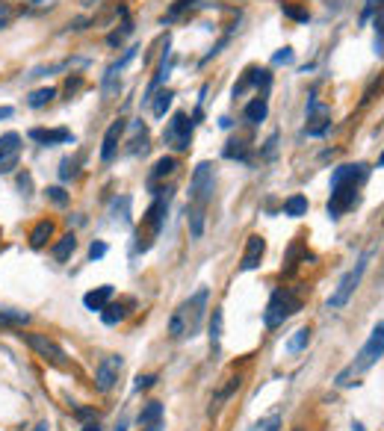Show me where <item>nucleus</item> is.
I'll list each match as a JSON object with an SVG mask.
<instances>
[{
    "instance_id": "1",
    "label": "nucleus",
    "mask_w": 384,
    "mask_h": 431,
    "mask_svg": "<svg viewBox=\"0 0 384 431\" xmlns=\"http://www.w3.org/2000/svg\"><path fill=\"white\" fill-rule=\"evenodd\" d=\"M369 169L364 163H349L334 169L331 175V198H328V219H340L343 213H349L358 201V187L367 180Z\"/></svg>"
},
{
    "instance_id": "2",
    "label": "nucleus",
    "mask_w": 384,
    "mask_h": 431,
    "mask_svg": "<svg viewBox=\"0 0 384 431\" xmlns=\"http://www.w3.org/2000/svg\"><path fill=\"white\" fill-rule=\"evenodd\" d=\"M207 299H210V292L201 287L183 304H178V311L169 319V337L171 340H192L198 331H201L204 313H207Z\"/></svg>"
},
{
    "instance_id": "3",
    "label": "nucleus",
    "mask_w": 384,
    "mask_h": 431,
    "mask_svg": "<svg viewBox=\"0 0 384 431\" xmlns=\"http://www.w3.org/2000/svg\"><path fill=\"white\" fill-rule=\"evenodd\" d=\"M381 358H384V322H378V325L373 328V334H369V340L361 346L358 358L337 375V387H349V378H352V375L358 378L361 373H367L369 366H376Z\"/></svg>"
},
{
    "instance_id": "4",
    "label": "nucleus",
    "mask_w": 384,
    "mask_h": 431,
    "mask_svg": "<svg viewBox=\"0 0 384 431\" xmlns=\"http://www.w3.org/2000/svg\"><path fill=\"white\" fill-rule=\"evenodd\" d=\"M299 311H302V295L295 290H290V287H281V290L272 292V299L266 304L263 325L266 328H278V325H284L290 316H295Z\"/></svg>"
},
{
    "instance_id": "5",
    "label": "nucleus",
    "mask_w": 384,
    "mask_h": 431,
    "mask_svg": "<svg viewBox=\"0 0 384 431\" xmlns=\"http://www.w3.org/2000/svg\"><path fill=\"white\" fill-rule=\"evenodd\" d=\"M369 257H373V251H364L361 257H358V263L346 272L343 278H340V284H337V290H334L331 295H328V311H340V307H346L349 304V299L355 295V290L361 287V278H364V272H367V266H369Z\"/></svg>"
},
{
    "instance_id": "6",
    "label": "nucleus",
    "mask_w": 384,
    "mask_h": 431,
    "mask_svg": "<svg viewBox=\"0 0 384 431\" xmlns=\"http://www.w3.org/2000/svg\"><path fill=\"white\" fill-rule=\"evenodd\" d=\"M213 180H216V171L213 163H198L192 171V180H190V207H207L210 195H213Z\"/></svg>"
},
{
    "instance_id": "7",
    "label": "nucleus",
    "mask_w": 384,
    "mask_h": 431,
    "mask_svg": "<svg viewBox=\"0 0 384 431\" xmlns=\"http://www.w3.org/2000/svg\"><path fill=\"white\" fill-rule=\"evenodd\" d=\"M192 127H195V121L187 113H175L163 130V142L171 148V151H187L190 142H192Z\"/></svg>"
},
{
    "instance_id": "8",
    "label": "nucleus",
    "mask_w": 384,
    "mask_h": 431,
    "mask_svg": "<svg viewBox=\"0 0 384 431\" xmlns=\"http://www.w3.org/2000/svg\"><path fill=\"white\" fill-rule=\"evenodd\" d=\"M24 337V343L39 354V358H45V361H51V363H56V366H66L68 363V358H66V352H63V346H56V343L47 337V334H36V331H27V334H21Z\"/></svg>"
},
{
    "instance_id": "9",
    "label": "nucleus",
    "mask_w": 384,
    "mask_h": 431,
    "mask_svg": "<svg viewBox=\"0 0 384 431\" xmlns=\"http://www.w3.org/2000/svg\"><path fill=\"white\" fill-rule=\"evenodd\" d=\"M169 201H171V189H160V192H157V198H154V204L148 207L145 216H142V221H145L148 233H151V242L160 237V230H163V225H166Z\"/></svg>"
},
{
    "instance_id": "10",
    "label": "nucleus",
    "mask_w": 384,
    "mask_h": 431,
    "mask_svg": "<svg viewBox=\"0 0 384 431\" xmlns=\"http://www.w3.org/2000/svg\"><path fill=\"white\" fill-rule=\"evenodd\" d=\"M121 366H125L121 354H107V358L98 363V369H95V390L98 393H109V390H113L116 381H118Z\"/></svg>"
},
{
    "instance_id": "11",
    "label": "nucleus",
    "mask_w": 384,
    "mask_h": 431,
    "mask_svg": "<svg viewBox=\"0 0 384 431\" xmlns=\"http://www.w3.org/2000/svg\"><path fill=\"white\" fill-rule=\"evenodd\" d=\"M331 127V109L325 104L316 101V95H311V101H307V136H322Z\"/></svg>"
},
{
    "instance_id": "12",
    "label": "nucleus",
    "mask_w": 384,
    "mask_h": 431,
    "mask_svg": "<svg viewBox=\"0 0 384 431\" xmlns=\"http://www.w3.org/2000/svg\"><path fill=\"white\" fill-rule=\"evenodd\" d=\"M266 254V240L260 237V233H252L249 240H245V251H243V260H240V272H254L260 269V260H263Z\"/></svg>"
},
{
    "instance_id": "13",
    "label": "nucleus",
    "mask_w": 384,
    "mask_h": 431,
    "mask_svg": "<svg viewBox=\"0 0 384 431\" xmlns=\"http://www.w3.org/2000/svg\"><path fill=\"white\" fill-rule=\"evenodd\" d=\"M125 130H128V121H125V118H116L113 125L107 127L104 145H101V159H104V163H113V159H116L118 142H121V136H125Z\"/></svg>"
},
{
    "instance_id": "14",
    "label": "nucleus",
    "mask_w": 384,
    "mask_h": 431,
    "mask_svg": "<svg viewBox=\"0 0 384 431\" xmlns=\"http://www.w3.org/2000/svg\"><path fill=\"white\" fill-rule=\"evenodd\" d=\"M249 86H257V89H263V95L269 92V86H272V74H269V68H249L243 74V80L233 86V97H240Z\"/></svg>"
},
{
    "instance_id": "15",
    "label": "nucleus",
    "mask_w": 384,
    "mask_h": 431,
    "mask_svg": "<svg viewBox=\"0 0 384 431\" xmlns=\"http://www.w3.org/2000/svg\"><path fill=\"white\" fill-rule=\"evenodd\" d=\"M27 136L33 142H39V145H68V142H74L68 127H51V130L47 127H33Z\"/></svg>"
},
{
    "instance_id": "16",
    "label": "nucleus",
    "mask_w": 384,
    "mask_h": 431,
    "mask_svg": "<svg viewBox=\"0 0 384 431\" xmlns=\"http://www.w3.org/2000/svg\"><path fill=\"white\" fill-rule=\"evenodd\" d=\"M113 301V287L104 284V287H98V290H89L83 295V304H86V311H95V313H101L104 307Z\"/></svg>"
},
{
    "instance_id": "17",
    "label": "nucleus",
    "mask_w": 384,
    "mask_h": 431,
    "mask_svg": "<svg viewBox=\"0 0 384 431\" xmlns=\"http://www.w3.org/2000/svg\"><path fill=\"white\" fill-rule=\"evenodd\" d=\"M178 169L181 166H178L175 157H160L151 169V175H148V187H157V180H163V178H175Z\"/></svg>"
},
{
    "instance_id": "18",
    "label": "nucleus",
    "mask_w": 384,
    "mask_h": 431,
    "mask_svg": "<svg viewBox=\"0 0 384 431\" xmlns=\"http://www.w3.org/2000/svg\"><path fill=\"white\" fill-rule=\"evenodd\" d=\"M128 307H133V299H128V301H109L104 311H101L104 325H118V322H125V316L130 313Z\"/></svg>"
},
{
    "instance_id": "19",
    "label": "nucleus",
    "mask_w": 384,
    "mask_h": 431,
    "mask_svg": "<svg viewBox=\"0 0 384 431\" xmlns=\"http://www.w3.org/2000/svg\"><path fill=\"white\" fill-rule=\"evenodd\" d=\"M269 116V101H266V95H260V97H254L252 104H245V109H243V118L249 121V125H260Z\"/></svg>"
},
{
    "instance_id": "20",
    "label": "nucleus",
    "mask_w": 384,
    "mask_h": 431,
    "mask_svg": "<svg viewBox=\"0 0 384 431\" xmlns=\"http://www.w3.org/2000/svg\"><path fill=\"white\" fill-rule=\"evenodd\" d=\"M74 251H77V237H74V233H66V237H59V240L54 242V249H51L54 260H59V263H66Z\"/></svg>"
},
{
    "instance_id": "21",
    "label": "nucleus",
    "mask_w": 384,
    "mask_h": 431,
    "mask_svg": "<svg viewBox=\"0 0 384 431\" xmlns=\"http://www.w3.org/2000/svg\"><path fill=\"white\" fill-rule=\"evenodd\" d=\"M51 237H54V221L45 219V221H39V225L30 230V245H33V249H45Z\"/></svg>"
},
{
    "instance_id": "22",
    "label": "nucleus",
    "mask_w": 384,
    "mask_h": 431,
    "mask_svg": "<svg viewBox=\"0 0 384 431\" xmlns=\"http://www.w3.org/2000/svg\"><path fill=\"white\" fill-rule=\"evenodd\" d=\"M133 139H130V154H145L148 151V127L142 125V121H133Z\"/></svg>"
},
{
    "instance_id": "23",
    "label": "nucleus",
    "mask_w": 384,
    "mask_h": 431,
    "mask_svg": "<svg viewBox=\"0 0 384 431\" xmlns=\"http://www.w3.org/2000/svg\"><path fill=\"white\" fill-rule=\"evenodd\" d=\"M18 145H21V136L15 130L3 133V136H0V163L9 159V157H18Z\"/></svg>"
},
{
    "instance_id": "24",
    "label": "nucleus",
    "mask_w": 384,
    "mask_h": 431,
    "mask_svg": "<svg viewBox=\"0 0 384 431\" xmlns=\"http://www.w3.org/2000/svg\"><path fill=\"white\" fill-rule=\"evenodd\" d=\"M157 423H163V405L160 402H148L145 408L139 411V425H157Z\"/></svg>"
},
{
    "instance_id": "25",
    "label": "nucleus",
    "mask_w": 384,
    "mask_h": 431,
    "mask_svg": "<svg viewBox=\"0 0 384 431\" xmlns=\"http://www.w3.org/2000/svg\"><path fill=\"white\" fill-rule=\"evenodd\" d=\"M56 97V89L54 86H42V89H36V92H30V97H27V107H33V109H42V107H47Z\"/></svg>"
},
{
    "instance_id": "26",
    "label": "nucleus",
    "mask_w": 384,
    "mask_h": 431,
    "mask_svg": "<svg viewBox=\"0 0 384 431\" xmlns=\"http://www.w3.org/2000/svg\"><path fill=\"white\" fill-rule=\"evenodd\" d=\"M305 213H307V198H305V195H290V198L284 201V216L299 219Z\"/></svg>"
},
{
    "instance_id": "27",
    "label": "nucleus",
    "mask_w": 384,
    "mask_h": 431,
    "mask_svg": "<svg viewBox=\"0 0 384 431\" xmlns=\"http://www.w3.org/2000/svg\"><path fill=\"white\" fill-rule=\"evenodd\" d=\"M222 322H225V316H222V307H213V316H210V349H219V340H222Z\"/></svg>"
},
{
    "instance_id": "28",
    "label": "nucleus",
    "mask_w": 384,
    "mask_h": 431,
    "mask_svg": "<svg viewBox=\"0 0 384 431\" xmlns=\"http://www.w3.org/2000/svg\"><path fill=\"white\" fill-rule=\"evenodd\" d=\"M201 3H204V0H175V3H171V9L163 15V24H169V21L181 18L183 12H190V9H195V6H201Z\"/></svg>"
},
{
    "instance_id": "29",
    "label": "nucleus",
    "mask_w": 384,
    "mask_h": 431,
    "mask_svg": "<svg viewBox=\"0 0 384 431\" xmlns=\"http://www.w3.org/2000/svg\"><path fill=\"white\" fill-rule=\"evenodd\" d=\"M307 346H311V328H299V331H295V334L290 337L287 352H290V354H299V352H305Z\"/></svg>"
},
{
    "instance_id": "30",
    "label": "nucleus",
    "mask_w": 384,
    "mask_h": 431,
    "mask_svg": "<svg viewBox=\"0 0 384 431\" xmlns=\"http://www.w3.org/2000/svg\"><path fill=\"white\" fill-rule=\"evenodd\" d=\"M128 210H130V198L128 195H121V198H116L113 201V221H118V225H130V216H128Z\"/></svg>"
},
{
    "instance_id": "31",
    "label": "nucleus",
    "mask_w": 384,
    "mask_h": 431,
    "mask_svg": "<svg viewBox=\"0 0 384 431\" xmlns=\"http://www.w3.org/2000/svg\"><path fill=\"white\" fill-rule=\"evenodd\" d=\"M190 216V233H192V240H201V233H204V210L201 207H190L187 210Z\"/></svg>"
},
{
    "instance_id": "32",
    "label": "nucleus",
    "mask_w": 384,
    "mask_h": 431,
    "mask_svg": "<svg viewBox=\"0 0 384 431\" xmlns=\"http://www.w3.org/2000/svg\"><path fill=\"white\" fill-rule=\"evenodd\" d=\"M27 322H30V313H24V311H0V325L24 328Z\"/></svg>"
},
{
    "instance_id": "33",
    "label": "nucleus",
    "mask_w": 384,
    "mask_h": 431,
    "mask_svg": "<svg viewBox=\"0 0 384 431\" xmlns=\"http://www.w3.org/2000/svg\"><path fill=\"white\" fill-rule=\"evenodd\" d=\"M240 384H243V378H240V375H237V378H228V384H225V387H222V390L216 393V396H213V408H219V405H222V402H228V399L233 396V393H237V390H240Z\"/></svg>"
},
{
    "instance_id": "34",
    "label": "nucleus",
    "mask_w": 384,
    "mask_h": 431,
    "mask_svg": "<svg viewBox=\"0 0 384 431\" xmlns=\"http://www.w3.org/2000/svg\"><path fill=\"white\" fill-rule=\"evenodd\" d=\"M281 12H284V15H287V18L299 21V24L311 21V12H307V9H302V6H295V3H290V0H281Z\"/></svg>"
},
{
    "instance_id": "35",
    "label": "nucleus",
    "mask_w": 384,
    "mask_h": 431,
    "mask_svg": "<svg viewBox=\"0 0 384 431\" xmlns=\"http://www.w3.org/2000/svg\"><path fill=\"white\" fill-rule=\"evenodd\" d=\"M171 97H175V92H171V89H163V92L157 95V101H154V107H151V113H154L157 118L166 116V109L171 107Z\"/></svg>"
},
{
    "instance_id": "36",
    "label": "nucleus",
    "mask_w": 384,
    "mask_h": 431,
    "mask_svg": "<svg viewBox=\"0 0 384 431\" xmlns=\"http://www.w3.org/2000/svg\"><path fill=\"white\" fill-rule=\"evenodd\" d=\"M130 33H133V24H130V21L125 18V21H121V30H116V33H109V36H107V45H113V47H118L121 42H125V39H128V36H130Z\"/></svg>"
},
{
    "instance_id": "37",
    "label": "nucleus",
    "mask_w": 384,
    "mask_h": 431,
    "mask_svg": "<svg viewBox=\"0 0 384 431\" xmlns=\"http://www.w3.org/2000/svg\"><path fill=\"white\" fill-rule=\"evenodd\" d=\"M45 195H47V201H51V204H56V207H68V192H66L63 187H47Z\"/></svg>"
},
{
    "instance_id": "38",
    "label": "nucleus",
    "mask_w": 384,
    "mask_h": 431,
    "mask_svg": "<svg viewBox=\"0 0 384 431\" xmlns=\"http://www.w3.org/2000/svg\"><path fill=\"white\" fill-rule=\"evenodd\" d=\"M225 157L228 159H249L245 157V142L243 139H231L228 148H225Z\"/></svg>"
},
{
    "instance_id": "39",
    "label": "nucleus",
    "mask_w": 384,
    "mask_h": 431,
    "mask_svg": "<svg viewBox=\"0 0 384 431\" xmlns=\"http://www.w3.org/2000/svg\"><path fill=\"white\" fill-rule=\"evenodd\" d=\"M77 166H80V159H63V166H59V178L74 180L77 178Z\"/></svg>"
},
{
    "instance_id": "40",
    "label": "nucleus",
    "mask_w": 384,
    "mask_h": 431,
    "mask_svg": "<svg viewBox=\"0 0 384 431\" xmlns=\"http://www.w3.org/2000/svg\"><path fill=\"white\" fill-rule=\"evenodd\" d=\"M12 18H15V9H12L9 0H0V30H6Z\"/></svg>"
},
{
    "instance_id": "41",
    "label": "nucleus",
    "mask_w": 384,
    "mask_h": 431,
    "mask_svg": "<svg viewBox=\"0 0 384 431\" xmlns=\"http://www.w3.org/2000/svg\"><path fill=\"white\" fill-rule=\"evenodd\" d=\"M157 384V375H136V384H133V390H148V387H154Z\"/></svg>"
},
{
    "instance_id": "42",
    "label": "nucleus",
    "mask_w": 384,
    "mask_h": 431,
    "mask_svg": "<svg viewBox=\"0 0 384 431\" xmlns=\"http://www.w3.org/2000/svg\"><path fill=\"white\" fill-rule=\"evenodd\" d=\"M104 254H107V242H92L89 245V257H92V260H101Z\"/></svg>"
},
{
    "instance_id": "43",
    "label": "nucleus",
    "mask_w": 384,
    "mask_h": 431,
    "mask_svg": "<svg viewBox=\"0 0 384 431\" xmlns=\"http://www.w3.org/2000/svg\"><path fill=\"white\" fill-rule=\"evenodd\" d=\"M80 86H83V77H80V74H74V77H68V83H66V95L71 97L74 92L80 89Z\"/></svg>"
},
{
    "instance_id": "44",
    "label": "nucleus",
    "mask_w": 384,
    "mask_h": 431,
    "mask_svg": "<svg viewBox=\"0 0 384 431\" xmlns=\"http://www.w3.org/2000/svg\"><path fill=\"white\" fill-rule=\"evenodd\" d=\"M18 187L24 189V195H30V189H33V178L27 175V171H21V175H18Z\"/></svg>"
},
{
    "instance_id": "45",
    "label": "nucleus",
    "mask_w": 384,
    "mask_h": 431,
    "mask_svg": "<svg viewBox=\"0 0 384 431\" xmlns=\"http://www.w3.org/2000/svg\"><path fill=\"white\" fill-rule=\"evenodd\" d=\"M275 145H278V133H272L269 142H266V151H263V157H266V159L275 157Z\"/></svg>"
},
{
    "instance_id": "46",
    "label": "nucleus",
    "mask_w": 384,
    "mask_h": 431,
    "mask_svg": "<svg viewBox=\"0 0 384 431\" xmlns=\"http://www.w3.org/2000/svg\"><path fill=\"white\" fill-rule=\"evenodd\" d=\"M275 63L281 65V63H293V47H284L281 54H275Z\"/></svg>"
},
{
    "instance_id": "47",
    "label": "nucleus",
    "mask_w": 384,
    "mask_h": 431,
    "mask_svg": "<svg viewBox=\"0 0 384 431\" xmlns=\"http://www.w3.org/2000/svg\"><path fill=\"white\" fill-rule=\"evenodd\" d=\"M281 428V420H278V416H272V420L263 425V431H278Z\"/></svg>"
},
{
    "instance_id": "48",
    "label": "nucleus",
    "mask_w": 384,
    "mask_h": 431,
    "mask_svg": "<svg viewBox=\"0 0 384 431\" xmlns=\"http://www.w3.org/2000/svg\"><path fill=\"white\" fill-rule=\"evenodd\" d=\"M376 33L384 36V12H378V15H376Z\"/></svg>"
},
{
    "instance_id": "49",
    "label": "nucleus",
    "mask_w": 384,
    "mask_h": 431,
    "mask_svg": "<svg viewBox=\"0 0 384 431\" xmlns=\"http://www.w3.org/2000/svg\"><path fill=\"white\" fill-rule=\"evenodd\" d=\"M80 431H101V425H98V423H86Z\"/></svg>"
},
{
    "instance_id": "50",
    "label": "nucleus",
    "mask_w": 384,
    "mask_h": 431,
    "mask_svg": "<svg viewBox=\"0 0 384 431\" xmlns=\"http://www.w3.org/2000/svg\"><path fill=\"white\" fill-rule=\"evenodd\" d=\"M12 116V107H0V118H9Z\"/></svg>"
},
{
    "instance_id": "51",
    "label": "nucleus",
    "mask_w": 384,
    "mask_h": 431,
    "mask_svg": "<svg viewBox=\"0 0 384 431\" xmlns=\"http://www.w3.org/2000/svg\"><path fill=\"white\" fill-rule=\"evenodd\" d=\"M142 431H163V423H157V425H145Z\"/></svg>"
},
{
    "instance_id": "52",
    "label": "nucleus",
    "mask_w": 384,
    "mask_h": 431,
    "mask_svg": "<svg viewBox=\"0 0 384 431\" xmlns=\"http://www.w3.org/2000/svg\"><path fill=\"white\" fill-rule=\"evenodd\" d=\"M83 6H98V3H104V0H80Z\"/></svg>"
},
{
    "instance_id": "53",
    "label": "nucleus",
    "mask_w": 384,
    "mask_h": 431,
    "mask_svg": "<svg viewBox=\"0 0 384 431\" xmlns=\"http://www.w3.org/2000/svg\"><path fill=\"white\" fill-rule=\"evenodd\" d=\"M352 431H367V428H364V423H358V420H355V423H352Z\"/></svg>"
},
{
    "instance_id": "54",
    "label": "nucleus",
    "mask_w": 384,
    "mask_h": 431,
    "mask_svg": "<svg viewBox=\"0 0 384 431\" xmlns=\"http://www.w3.org/2000/svg\"><path fill=\"white\" fill-rule=\"evenodd\" d=\"M47 428H51V425H47V423H39V425H36L33 431H47Z\"/></svg>"
},
{
    "instance_id": "55",
    "label": "nucleus",
    "mask_w": 384,
    "mask_h": 431,
    "mask_svg": "<svg viewBox=\"0 0 384 431\" xmlns=\"http://www.w3.org/2000/svg\"><path fill=\"white\" fill-rule=\"evenodd\" d=\"M116 431H128V423H125V420H121V423L116 425Z\"/></svg>"
},
{
    "instance_id": "56",
    "label": "nucleus",
    "mask_w": 384,
    "mask_h": 431,
    "mask_svg": "<svg viewBox=\"0 0 384 431\" xmlns=\"http://www.w3.org/2000/svg\"><path fill=\"white\" fill-rule=\"evenodd\" d=\"M378 166H381V169H384V151H381V157H378Z\"/></svg>"
}]
</instances>
